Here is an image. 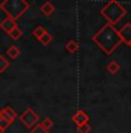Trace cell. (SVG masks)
Listing matches in <instances>:
<instances>
[{"label":"cell","instance_id":"4fadbf2b","mask_svg":"<svg viewBox=\"0 0 131 133\" xmlns=\"http://www.w3.org/2000/svg\"><path fill=\"white\" fill-rule=\"evenodd\" d=\"M38 41H40V42L42 43L43 45H45V46H47V45H49L51 42H52V35L49 34L48 31H45L44 34H43V36L41 37Z\"/></svg>","mask_w":131,"mask_h":133},{"label":"cell","instance_id":"52a82bcc","mask_svg":"<svg viewBox=\"0 0 131 133\" xmlns=\"http://www.w3.org/2000/svg\"><path fill=\"white\" fill-rule=\"evenodd\" d=\"M0 115L6 119L7 122H9L12 124V122L16 118V112L14 111V109L11 108V107H5L4 109L0 110Z\"/></svg>","mask_w":131,"mask_h":133},{"label":"cell","instance_id":"44dd1931","mask_svg":"<svg viewBox=\"0 0 131 133\" xmlns=\"http://www.w3.org/2000/svg\"><path fill=\"white\" fill-rule=\"evenodd\" d=\"M5 132V130H2V129H0V133H4Z\"/></svg>","mask_w":131,"mask_h":133},{"label":"cell","instance_id":"8992f818","mask_svg":"<svg viewBox=\"0 0 131 133\" xmlns=\"http://www.w3.org/2000/svg\"><path fill=\"white\" fill-rule=\"evenodd\" d=\"M121 38L124 43L127 44H130L131 43V24L130 23H127L122 29L118 31Z\"/></svg>","mask_w":131,"mask_h":133},{"label":"cell","instance_id":"277c9868","mask_svg":"<svg viewBox=\"0 0 131 133\" xmlns=\"http://www.w3.org/2000/svg\"><path fill=\"white\" fill-rule=\"evenodd\" d=\"M20 121L23 123L28 129H33V127L37 124V122L40 121V116H38L33 109L28 108V109H26V111L20 116Z\"/></svg>","mask_w":131,"mask_h":133},{"label":"cell","instance_id":"5bb4252c","mask_svg":"<svg viewBox=\"0 0 131 133\" xmlns=\"http://www.w3.org/2000/svg\"><path fill=\"white\" fill-rule=\"evenodd\" d=\"M45 32V29L44 27H42V25H38V27H36L34 29V31H33V35H34V37H36L37 39H40L41 37L43 36V34Z\"/></svg>","mask_w":131,"mask_h":133},{"label":"cell","instance_id":"3957f363","mask_svg":"<svg viewBox=\"0 0 131 133\" xmlns=\"http://www.w3.org/2000/svg\"><path fill=\"white\" fill-rule=\"evenodd\" d=\"M0 8L4 9L13 20H16L29 8V4L26 0H6L0 4Z\"/></svg>","mask_w":131,"mask_h":133},{"label":"cell","instance_id":"7402d4cb","mask_svg":"<svg viewBox=\"0 0 131 133\" xmlns=\"http://www.w3.org/2000/svg\"><path fill=\"white\" fill-rule=\"evenodd\" d=\"M129 45H130V48H131V43H130V44H129Z\"/></svg>","mask_w":131,"mask_h":133},{"label":"cell","instance_id":"d6986e66","mask_svg":"<svg viewBox=\"0 0 131 133\" xmlns=\"http://www.w3.org/2000/svg\"><path fill=\"white\" fill-rule=\"evenodd\" d=\"M11 125V123L9 122H7L6 119L4 118V117L0 115V129H2V130H5V129H7V127Z\"/></svg>","mask_w":131,"mask_h":133},{"label":"cell","instance_id":"ffe728a7","mask_svg":"<svg viewBox=\"0 0 131 133\" xmlns=\"http://www.w3.org/2000/svg\"><path fill=\"white\" fill-rule=\"evenodd\" d=\"M29 133H50V132L45 131L44 129H42V126H41V125H36V126Z\"/></svg>","mask_w":131,"mask_h":133},{"label":"cell","instance_id":"ba28073f","mask_svg":"<svg viewBox=\"0 0 131 133\" xmlns=\"http://www.w3.org/2000/svg\"><path fill=\"white\" fill-rule=\"evenodd\" d=\"M0 28H1L4 31H6L7 34H9L12 30H14L15 28H16V22H15V20L11 19V17H7V19H5L4 21L0 23Z\"/></svg>","mask_w":131,"mask_h":133},{"label":"cell","instance_id":"7a4b0ae2","mask_svg":"<svg viewBox=\"0 0 131 133\" xmlns=\"http://www.w3.org/2000/svg\"><path fill=\"white\" fill-rule=\"evenodd\" d=\"M100 14L103 15L104 17L108 20L109 24H115L127 14V9L124 8V6L120 4L117 1H109L104 5V7L100 11Z\"/></svg>","mask_w":131,"mask_h":133},{"label":"cell","instance_id":"7c38bea8","mask_svg":"<svg viewBox=\"0 0 131 133\" xmlns=\"http://www.w3.org/2000/svg\"><path fill=\"white\" fill-rule=\"evenodd\" d=\"M107 71L111 74L117 73L120 71V64L117 63V61H114V60L110 61V63L107 65Z\"/></svg>","mask_w":131,"mask_h":133},{"label":"cell","instance_id":"9c48e42d","mask_svg":"<svg viewBox=\"0 0 131 133\" xmlns=\"http://www.w3.org/2000/svg\"><path fill=\"white\" fill-rule=\"evenodd\" d=\"M41 12L45 15H51L53 12H55V7H53V5L51 4L50 1H47L41 6Z\"/></svg>","mask_w":131,"mask_h":133},{"label":"cell","instance_id":"ac0fdd59","mask_svg":"<svg viewBox=\"0 0 131 133\" xmlns=\"http://www.w3.org/2000/svg\"><path fill=\"white\" fill-rule=\"evenodd\" d=\"M78 130L80 133H89L91 132V126L88 125V123L87 124H84V125H80V126H78Z\"/></svg>","mask_w":131,"mask_h":133},{"label":"cell","instance_id":"5b68a950","mask_svg":"<svg viewBox=\"0 0 131 133\" xmlns=\"http://www.w3.org/2000/svg\"><path fill=\"white\" fill-rule=\"evenodd\" d=\"M72 121H73V123L77 125V126H80V125H84V124H87V123H88L89 117H88V115H87L85 111H83V110H79L76 115H73Z\"/></svg>","mask_w":131,"mask_h":133},{"label":"cell","instance_id":"6da1fadb","mask_svg":"<svg viewBox=\"0 0 131 133\" xmlns=\"http://www.w3.org/2000/svg\"><path fill=\"white\" fill-rule=\"evenodd\" d=\"M93 41L107 55H111L113 51H115L117 49V46H120V44L123 43L118 31L109 23L103 25L102 29H100L94 35Z\"/></svg>","mask_w":131,"mask_h":133},{"label":"cell","instance_id":"2e32d148","mask_svg":"<svg viewBox=\"0 0 131 133\" xmlns=\"http://www.w3.org/2000/svg\"><path fill=\"white\" fill-rule=\"evenodd\" d=\"M8 35L13 38V39H17V38H20V37L22 36V30H21V29H19V28L16 27L14 30H12V31L9 32Z\"/></svg>","mask_w":131,"mask_h":133},{"label":"cell","instance_id":"30bf717a","mask_svg":"<svg viewBox=\"0 0 131 133\" xmlns=\"http://www.w3.org/2000/svg\"><path fill=\"white\" fill-rule=\"evenodd\" d=\"M6 53L12 58V59H16V58L19 57V55H20V50H19V48H17L16 45H11V46L7 48Z\"/></svg>","mask_w":131,"mask_h":133},{"label":"cell","instance_id":"8fae6325","mask_svg":"<svg viewBox=\"0 0 131 133\" xmlns=\"http://www.w3.org/2000/svg\"><path fill=\"white\" fill-rule=\"evenodd\" d=\"M65 48H66V50H67L70 53H74V52H77V51H78V49H79V44L76 42V41L71 39V41H68V42L66 43Z\"/></svg>","mask_w":131,"mask_h":133},{"label":"cell","instance_id":"9a60e30c","mask_svg":"<svg viewBox=\"0 0 131 133\" xmlns=\"http://www.w3.org/2000/svg\"><path fill=\"white\" fill-rule=\"evenodd\" d=\"M41 126H42V129H44L45 131H48V130H50L51 127L53 126V122L51 121L50 118H45L44 121L42 122V124H41Z\"/></svg>","mask_w":131,"mask_h":133},{"label":"cell","instance_id":"e0dca14e","mask_svg":"<svg viewBox=\"0 0 131 133\" xmlns=\"http://www.w3.org/2000/svg\"><path fill=\"white\" fill-rule=\"evenodd\" d=\"M9 66V63L7 61L6 59H5L4 56L0 55V73H2L5 70H6L7 67Z\"/></svg>","mask_w":131,"mask_h":133}]
</instances>
